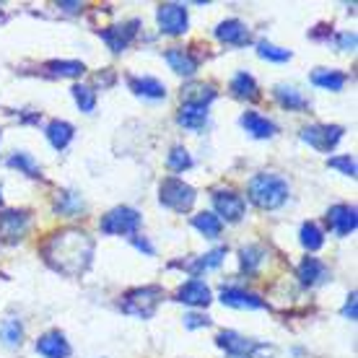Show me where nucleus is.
<instances>
[{
  "instance_id": "1",
  "label": "nucleus",
  "mask_w": 358,
  "mask_h": 358,
  "mask_svg": "<svg viewBox=\"0 0 358 358\" xmlns=\"http://www.w3.org/2000/svg\"><path fill=\"white\" fill-rule=\"evenodd\" d=\"M42 257L55 273L76 278L86 273L94 257V239L81 229H63L55 231L42 244Z\"/></svg>"
},
{
  "instance_id": "2",
  "label": "nucleus",
  "mask_w": 358,
  "mask_h": 358,
  "mask_svg": "<svg viewBox=\"0 0 358 358\" xmlns=\"http://www.w3.org/2000/svg\"><path fill=\"white\" fill-rule=\"evenodd\" d=\"M247 192L260 210H275L288 200V182L278 174H257L250 179Z\"/></svg>"
},
{
  "instance_id": "3",
  "label": "nucleus",
  "mask_w": 358,
  "mask_h": 358,
  "mask_svg": "<svg viewBox=\"0 0 358 358\" xmlns=\"http://www.w3.org/2000/svg\"><path fill=\"white\" fill-rule=\"evenodd\" d=\"M164 299V291L159 286H143V288H133L122 296L120 301V309L130 317H138V320H148L156 314L159 304Z\"/></svg>"
},
{
  "instance_id": "4",
  "label": "nucleus",
  "mask_w": 358,
  "mask_h": 358,
  "mask_svg": "<svg viewBox=\"0 0 358 358\" xmlns=\"http://www.w3.org/2000/svg\"><path fill=\"white\" fill-rule=\"evenodd\" d=\"M195 189L189 187L187 182H182L177 177H166L159 187V200L162 206H166L174 213H187L195 206Z\"/></svg>"
},
{
  "instance_id": "5",
  "label": "nucleus",
  "mask_w": 358,
  "mask_h": 358,
  "mask_svg": "<svg viewBox=\"0 0 358 358\" xmlns=\"http://www.w3.org/2000/svg\"><path fill=\"white\" fill-rule=\"evenodd\" d=\"M141 224H143V218H141V213L135 208L120 206V208H112L99 221V229L104 234H109V236H133V234H138Z\"/></svg>"
},
{
  "instance_id": "6",
  "label": "nucleus",
  "mask_w": 358,
  "mask_h": 358,
  "mask_svg": "<svg viewBox=\"0 0 358 358\" xmlns=\"http://www.w3.org/2000/svg\"><path fill=\"white\" fill-rule=\"evenodd\" d=\"M156 21H159L162 34H169V36L185 34L189 27L187 8H185L182 3H164V6H159V10H156Z\"/></svg>"
},
{
  "instance_id": "7",
  "label": "nucleus",
  "mask_w": 358,
  "mask_h": 358,
  "mask_svg": "<svg viewBox=\"0 0 358 358\" xmlns=\"http://www.w3.org/2000/svg\"><path fill=\"white\" fill-rule=\"evenodd\" d=\"M343 133L345 130L341 125H309L301 130V141L312 145L314 151L330 153L343 141Z\"/></svg>"
},
{
  "instance_id": "8",
  "label": "nucleus",
  "mask_w": 358,
  "mask_h": 358,
  "mask_svg": "<svg viewBox=\"0 0 358 358\" xmlns=\"http://www.w3.org/2000/svg\"><path fill=\"white\" fill-rule=\"evenodd\" d=\"M213 208H215V215H218V218L236 224V221H242L244 210H247V203H244V197L236 195L234 189H215Z\"/></svg>"
},
{
  "instance_id": "9",
  "label": "nucleus",
  "mask_w": 358,
  "mask_h": 358,
  "mask_svg": "<svg viewBox=\"0 0 358 358\" xmlns=\"http://www.w3.org/2000/svg\"><path fill=\"white\" fill-rule=\"evenodd\" d=\"M29 231V213L27 210H6L0 213V239L3 242H18Z\"/></svg>"
},
{
  "instance_id": "10",
  "label": "nucleus",
  "mask_w": 358,
  "mask_h": 358,
  "mask_svg": "<svg viewBox=\"0 0 358 358\" xmlns=\"http://www.w3.org/2000/svg\"><path fill=\"white\" fill-rule=\"evenodd\" d=\"M138 27H141V21L133 18V21H125V24H117V27H109V29H104V31H99V36L107 42V47L112 52H122V50H127V45L135 39Z\"/></svg>"
},
{
  "instance_id": "11",
  "label": "nucleus",
  "mask_w": 358,
  "mask_h": 358,
  "mask_svg": "<svg viewBox=\"0 0 358 358\" xmlns=\"http://www.w3.org/2000/svg\"><path fill=\"white\" fill-rule=\"evenodd\" d=\"M215 36H218V42L231 45V47H244L252 42L250 29H247V24L239 21V18H226V21H221V24L215 27Z\"/></svg>"
},
{
  "instance_id": "12",
  "label": "nucleus",
  "mask_w": 358,
  "mask_h": 358,
  "mask_svg": "<svg viewBox=\"0 0 358 358\" xmlns=\"http://www.w3.org/2000/svg\"><path fill=\"white\" fill-rule=\"evenodd\" d=\"M327 226L335 236H348V234L356 231L358 218H356V208L353 206H332L327 210Z\"/></svg>"
},
{
  "instance_id": "13",
  "label": "nucleus",
  "mask_w": 358,
  "mask_h": 358,
  "mask_svg": "<svg viewBox=\"0 0 358 358\" xmlns=\"http://www.w3.org/2000/svg\"><path fill=\"white\" fill-rule=\"evenodd\" d=\"M177 301L187 306H208L213 301V294H210V288H208L200 278H192V280L179 286Z\"/></svg>"
},
{
  "instance_id": "14",
  "label": "nucleus",
  "mask_w": 358,
  "mask_h": 358,
  "mask_svg": "<svg viewBox=\"0 0 358 358\" xmlns=\"http://www.w3.org/2000/svg\"><path fill=\"white\" fill-rule=\"evenodd\" d=\"M215 343H218V348H224L229 356H252L255 350L260 348L255 341H250V338H244V335H239V332H234V330L218 332Z\"/></svg>"
},
{
  "instance_id": "15",
  "label": "nucleus",
  "mask_w": 358,
  "mask_h": 358,
  "mask_svg": "<svg viewBox=\"0 0 358 358\" xmlns=\"http://www.w3.org/2000/svg\"><path fill=\"white\" fill-rule=\"evenodd\" d=\"M36 353L45 358H68L71 356V345H68L60 330H50L36 341Z\"/></svg>"
},
{
  "instance_id": "16",
  "label": "nucleus",
  "mask_w": 358,
  "mask_h": 358,
  "mask_svg": "<svg viewBox=\"0 0 358 358\" xmlns=\"http://www.w3.org/2000/svg\"><path fill=\"white\" fill-rule=\"evenodd\" d=\"M330 278V270L324 265L322 260H317V257H304L301 265H299V280H301V286L306 288H314L324 283Z\"/></svg>"
},
{
  "instance_id": "17",
  "label": "nucleus",
  "mask_w": 358,
  "mask_h": 358,
  "mask_svg": "<svg viewBox=\"0 0 358 358\" xmlns=\"http://www.w3.org/2000/svg\"><path fill=\"white\" fill-rule=\"evenodd\" d=\"M221 301L231 309H262L265 301H262L257 294H250L244 288H224L221 291Z\"/></svg>"
},
{
  "instance_id": "18",
  "label": "nucleus",
  "mask_w": 358,
  "mask_h": 358,
  "mask_svg": "<svg viewBox=\"0 0 358 358\" xmlns=\"http://www.w3.org/2000/svg\"><path fill=\"white\" fill-rule=\"evenodd\" d=\"M164 57H166L171 71L179 73V76H195L197 73V57L185 47H171V50H166Z\"/></svg>"
},
{
  "instance_id": "19",
  "label": "nucleus",
  "mask_w": 358,
  "mask_h": 358,
  "mask_svg": "<svg viewBox=\"0 0 358 358\" xmlns=\"http://www.w3.org/2000/svg\"><path fill=\"white\" fill-rule=\"evenodd\" d=\"M239 122L252 138H273L275 135V122H270L268 117H262L260 112H244Z\"/></svg>"
},
{
  "instance_id": "20",
  "label": "nucleus",
  "mask_w": 358,
  "mask_h": 358,
  "mask_svg": "<svg viewBox=\"0 0 358 358\" xmlns=\"http://www.w3.org/2000/svg\"><path fill=\"white\" fill-rule=\"evenodd\" d=\"M127 83H130V91H135L138 96H145V99L166 96V86L159 78H151V76H133Z\"/></svg>"
},
{
  "instance_id": "21",
  "label": "nucleus",
  "mask_w": 358,
  "mask_h": 358,
  "mask_svg": "<svg viewBox=\"0 0 358 358\" xmlns=\"http://www.w3.org/2000/svg\"><path fill=\"white\" fill-rule=\"evenodd\" d=\"M47 141L52 143L55 151H65L68 148V143L73 141V135H76V130H73L71 122H65V120H52L50 125H47Z\"/></svg>"
},
{
  "instance_id": "22",
  "label": "nucleus",
  "mask_w": 358,
  "mask_h": 358,
  "mask_svg": "<svg viewBox=\"0 0 358 358\" xmlns=\"http://www.w3.org/2000/svg\"><path fill=\"white\" fill-rule=\"evenodd\" d=\"M231 94L236 99H244V101H257L260 99V89H257V81L252 78L250 73L242 71L234 76L231 81Z\"/></svg>"
},
{
  "instance_id": "23",
  "label": "nucleus",
  "mask_w": 358,
  "mask_h": 358,
  "mask_svg": "<svg viewBox=\"0 0 358 358\" xmlns=\"http://www.w3.org/2000/svg\"><path fill=\"white\" fill-rule=\"evenodd\" d=\"M215 99L213 86H206V83H192L182 91V104H189V107H206Z\"/></svg>"
},
{
  "instance_id": "24",
  "label": "nucleus",
  "mask_w": 358,
  "mask_h": 358,
  "mask_svg": "<svg viewBox=\"0 0 358 358\" xmlns=\"http://www.w3.org/2000/svg\"><path fill=\"white\" fill-rule=\"evenodd\" d=\"M275 101L283 109H288V112H301V109L309 107V101L294 86H275Z\"/></svg>"
},
{
  "instance_id": "25",
  "label": "nucleus",
  "mask_w": 358,
  "mask_h": 358,
  "mask_svg": "<svg viewBox=\"0 0 358 358\" xmlns=\"http://www.w3.org/2000/svg\"><path fill=\"white\" fill-rule=\"evenodd\" d=\"M192 226H195L206 239H218V236H221V229H224L221 218H218L215 213H208V210L197 213L195 218H192Z\"/></svg>"
},
{
  "instance_id": "26",
  "label": "nucleus",
  "mask_w": 358,
  "mask_h": 358,
  "mask_svg": "<svg viewBox=\"0 0 358 358\" xmlns=\"http://www.w3.org/2000/svg\"><path fill=\"white\" fill-rule=\"evenodd\" d=\"M345 81H348V78H345V73H341V71H324V68H320V71L312 73V83L324 91H341L343 86H345Z\"/></svg>"
},
{
  "instance_id": "27",
  "label": "nucleus",
  "mask_w": 358,
  "mask_h": 358,
  "mask_svg": "<svg viewBox=\"0 0 358 358\" xmlns=\"http://www.w3.org/2000/svg\"><path fill=\"white\" fill-rule=\"evenodd\" d=\"M206 122H208L206 107H189V104H182V109H179V125L187 127V130H200V127H206Z\"/></svg>"
},
{
  "instance_id": "28",
  "label": "nucleus",
  "mask_w": 358,
  "mask_h": 358,
  "mask_svg": "<svg viewBox=\"0 0 358 358\" xmlns=\"http://www.w3.org/2000/svg\"><path fill=\"white\" fill-rule=\"evenodd\" d=\"M262 260H265V250L257 247V244H250V247L239 250V265H242V270L247 275H255L257 268L262 265Z\"/></svg>"
},
{
  "instance_id": "29",
  "label": "nucleus",
  "mask_w": 358,
  "mask_h": 358,
  "mask_svg": "<svg viewBox=\"0 0 358 358\" xmlns=\"http://www.w3.org/2000/svg\"><path fill=\"white\" fill-rule=\"evenodd\" d=\"M226 257V250L221 247V250H213L208 252V255H203V257H197L195 262H187V265H182V268H187L192 275H200V273H206V270H213L218 268L221 262H224Z\"/></svg>"
},
{
  "instance_id": "30",
  "label": "nucleus",
  "mask_w": 358,
  "mask_h": 358,
  "mask_svg": "<svg viewBox=\"0 0 358 358\" xmlns=\"http://www.w3.org/2000/svg\"><path fill=\"white\" fill-rule=\"evenodd\" d=\"M83 200L81 195H76V192H57V200H55V210L60 215H68V218H73V215H78L83 210Z\"/></svg>"
},
{
  "instance_id": "31",
  "label": "nucleus",
  "mask_w": 358,
  "mask_h": 358,
  "mask_svg": "<svg viewBox=\"0 0 358 358\" xmlns=\"http://www.w3.org/2000/svg\"><path fill=\"white\" fill-rule=\"evenodd\" d=\"M0 341L6 348H18L24 343V324L18 320H6L0 324Z\"/></svg>"
},
{
  "instance_id": "32",
  "label": "nucleus",
  "mask_w": 358,
  "mask_h": 358,
  "mask_svg": "<svg viewBox=\"0 0 358 358\" xmlns=\"http://www.w3.org/2000/svg\"><path fill=\"white\" fill-rule=\"evenodd\" d=\"M47 68L52 76H63V78H78L86 73V65L78 60H52V63H47Z\"/></svg>"
},
{
  "instance_id": "33",
  "label": "nucleus",
  "mask_w": 358,
  "mask_h": 358,
  "mask_svg": "<svg viewBox=\"0 0 358 358\" xmlns=\"http://www.w3.org/2000/svg\"><path fill=\"white\" fill-rule=\"evenodd\" d=\"M301 244H304L309 252H317V250H322V244H324V234L322 229L317 224H304L301 226Z\"/></svg>"
},
{
  "instance_id": "34",
  "label": "nucleus",
  "mask_w": 358,
  "mask_h": 358,
  "mask_svg": "<svg viewBox=\"0 0 358 358\" xmlns=\"http://www.w3.org/2000/svg\"><path fill=\"white\" fill-rule=\"evenodd\" d=\"M73 99H76V104L81 107V112L91 115L94 109H96V91L91 89V86H73Z\"/></svg>"
},
{
  "instance_id": "35",
  "label": "nucleus",
  "mask_w": 358,
  "mask_h": 358,
  "mask_svg": "<svg viewBox=\"0 0 358 358\" xmlns=\"http://www.w3.org/2000/svg\"><path fill=\"white\" fill-rule=\"evenodd\" d=\"M166 166L171 171H187L192 166V156H189L187 148H182V145H174L166 156Z\"/></svg>"
},
{
  "instance_id": "36",
  "label": "nucleus",
  "mask_w": 358,
  "mask_h": 358,
  "mask_svg": "<svg viewBox=\"0 0 358 358\" xmlns=\"http://www.w3.org/2000/svg\"><path fill=\"white\" fill-rule=\"evenodd\" d=\"M8 166H13V169L24 171L27 177H42V171H39V166H36V162L29 156V153H13L8 159Z\"/></svg>"
},
{
  "instance_id": "37",
  "label": "nucleus",
  "mask_w": 358,
  "mask_h": 358,
  "mask_svg": "<svg viewBox=\"0 0 358 358\" xmlns=\"http://www.w3.org/2000/svg\"><path fill=\"white\" fill-rule=\"evenodd\" d=\"M257 55H260L262 60H270V63H286V60H291V52H288V50L270 45L265 39L257 42Z\"/></svg>"
},
{
  "instance_id": "38",
  "label": "nucleus",
  "mask_w": 358,
  "mask_h": 358,
  "mask_svg": "<svg viewBox=\"0 0 358 358\" xmlns=\"http://www.w3.org/2000/svg\"><path fill=\"white\" fill-rule=\"evenodd\" d=\"M327 166H332V169L343 171L345 177H356V162L350 159V156H332L330 162H327Z\"/></svg>"
},
{
  "instance_id": "39",
  "label": "nucleus",
  "mask_w": 358,
  "mask_h": 358,
  "mask_svg": "<svg viewBox=\"0 0 358 358\" xmlns=\"http://www.w3.org/2000/svg\"><path fill=\"white\" fill-rule=\"evenodd\" d=\"M210 324V320H208L206 314H185V327L187 330H197V327H208Z\"/></svg>"
},
{
  "instance_id": "40",
  "label": "nucleus",
  "mask_w": 358,
  "mask_h": 358,
  "mask_svg": "<svg viewBox=\"0 0 358 358\" xmlns=\"http://www.w3.org/2000/svg\"><path fill=\"white\" fill-rule=\"evenodd\" d=\"M338 47L341 50H353L356 47V34L353 31H341L338 34Z\"/></svg>"
},
{
  "instance_id": "41",
  "label": "nucleus",
  "mask_w": 358,
  "mask_h": 358,
  "mask_svg": "<svg viewBox=\"0 0 358 358\" xmlns=\"http://www.w3.org/2000/svg\"><path fill=\"white\" fill-rule=\"evenodd\" d=\"M343 317H348L350 322L356 320V291L348 296V301H345V306H343Z\"/></svg>"
},
{
  "instance_id": "42",
  "label": "nucleus",
  "mask_w": 358,
  "mask_h": 358,
  "mask_svg": "<svg viewBox=\"0 0 358 358\" xmlns=\"http://www.w3.org/2000/svg\"><path fill=\"white\" fill-rule=\"evenodd\" d=\"M60 8H65L68 13H76V10L81 8V3H60Z\"/></svg>"
},
{
  "instance_id": "43",
  "label": "nucleus",
  "mask_w": 358,
  "mask_h": 358,
  "mask_svg": "<svg viewBox=\"0 0 358 358\" xmlns=\"http://www.w3.org/2000/svg\"><path fill=\"white\" fill-rule=\"evenodd\" d=\"M135 247H138V250H145L148 255H153V247L148 242H141V239H135Z\"/></svg>"
},
{
  "instance_id": "44",
  "label": "nucleus",
  "mask_w": 358,
  "mask_h": 358,
  "mask_svg": "<svg viewBox=\"0 0 358 358\" xmlns=\"http://www.w3.org/2000/svg\"><path fill=\"white\" fill-rule=\"evenodd\" d=\"M226 358H252V356H226Z\"/></svg>"
},
{
  "instance_id": "45",
  "label": "nucleus",
  "mask_w": 358,
  "mask_h": 358,
  "mask_svg": "<svg viewBox=\"0 0 358 358\" xmlns=\"http://www.w3.org/2000/svg\"><path fill=\"white\" fill-rule=\"evenodd\" d=\"M0 203H3V195H0Z\"/></svg>"
}]
</instances>
